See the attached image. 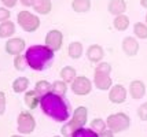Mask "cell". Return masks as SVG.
Instances as JSON below:
<instances>
[{"instance_id":"6da1fadb","label":"cell","mask_w":147,"mask_h":137,"mask_svg":"<svg viewBox=\"0 0 147 137\" xmlns=\"http://www.w3.org/2000/svg\"><path fill=\"white\" fill-rule=\"evenodd\" d=\"M40 106L45 115H48L57 122H65L69 119V106L62 96H58L54 92L44 95L40 100Z\"/></svg>"},{"instance_id":"7a4b0ae2","label":"cell","mask_w":147,"mask_h":137,"mask_svg":"<svg viewBox=\"0 0 147 137\" xmlns=\"http://www.w3.org/2000/svg\"><path fill=\"white\" fill-rule=\"evenodd\" d=\"M25 58L30 69L40 72L44 70V67H47L54 59V51L47 45H33L26 51Z\"/></svg>"},{"instance_id":"3957f363","label":"cell","mask_w":147,"mask_h":137,"mask_svg":"<svg viewBox=\"0 0 147 137\" xmlns=\"http://www.w3.org/2000/svg\"><path fill=\"white\" fill-rule=\"evenodd\" d=\"M87 118H88V110H87L84 106L77 107L76 110H74V112H73L71 119L66 125L62 126V129H61L62 136L71 137L78 129H81V128L85 126V124H87Z\"/></svg>"},{"instance_id":"277c9868","label":"cell","mask_w":147,"mask_h":137,"mask_svg":"<svg viewBox=\"0 0 147 137\" xmlns=\"http://www.w3.org/2000/svg\"><path fill=\"white\" fill-rule=\"evenodd\" d=\"M106 124L111 132L114 133H120V132H125L131 125V119L127 114L124 112H117V114H111L107 117Z\"/></svg>"},{"instance_id":"5b68a950","label":"cell","mask_w":147,"mask_h":137,"mask_svg":"<svg viewBox=\"0 0 147 137\" xmlns=\"http://www.w3.org/2000/svg\"><path fill=\"white\" fill-rule=\"evenodd\" d=\"M17 21H18L19 26L22 27L25 32H29V33L37 30L38 26H40V19L36 15L30 14L29 11H19Z\"/></svg>"},{"instance_id":"8992f818","label":"cell","mask_w":147,"mask_h":137,"mask_svg":"<svg viewBox=\"0 0 147 137\" xmlns=\"http://www.w3.org/2000/svg\"><path fill=\"white\" fill-rule=\"evenodd\" d=\"M36 128V121L30 112L22 111L18 115V132L21 134H30Z\"/></svg>"},{"instance_id":"52a82bcc","label":"cell","mask_w":147,"mask_h":137,"mask_svg":"<svg viewBox=\"0 0 147 137\" xmlns=\"http://www.w3.org/2000/svg\"><path fill=\"white\" fill-rule=\"evenodd\" d=\"M71 91L77 96H87L92 91V82L84 76H77L76 80L71 82Z\"/></svg>"},{"instance_id":"ba28073f","label":"cell","mask_w":147,"mask_h":137,"mask_svg":"<svg viewBox=\"0 0 147 137\" xmlns=\"http://www.w3.org/2000/svg\"><path fill=\"white\" fill-rule=\"evenodd\" d=\"M62 41H63V36L62 33L54 29V30H50L45 36V45L48 47L50 49H52L54 52L55 51H59L61 47H62Z\"/></svg>"},{"instance_id":"9c48e42d","label":"cell","mask_w":147,"mask_h":137,"mask_svg":"<svg viewBox=\"0 0 147 137\" xmlns=\"http://www.w3.org/2000/svg\"><path fill=\"white\" fill-rule=\"evenodd\" d=\"M109 99H110V102L114 103V104L125 103V100H127V89L120 84L111 86L110 88V93H109Z\"/></svg>"},{"instance_id":"30bf717a","label":"cell","mask_w":147,"mask_h":137,"mask_svg":"<svg viewBox=\"0 0 147 137\" xmlns=\"http://www.w3.org/2000/svg\"><path fill=\"white\" fill-rule=\"evenodd\" d=\"M111 84H113V80L110 77V74L95 72L94 85H95L98 89H100V91H109L110 88H111Z\"/></svg>"},{"instance_id":"8fae6325","label":"cell","mask_w":147,"mask_h":137,"mask_svg":"<svg viewBox=\"0 0 147 137\" xmlns=\"http://www.w3.org/2000/svg\"><path fill=\"white\" fill-rule=\"evenodd\" d=\"M24 48H25V40L19 39V37L10 39L6 43V52L10 55H19Z\"/></svg>"},{"instance_id":"7c38bea8","label":"cell","mask_w":147,"mask_h":137,"mask_svg":"<svg viewBox=\"0 0 147 137\" xmlns=\"http://www.w3.org/2000/svg\"><path fill=\"white\" fill-rule=\"evenodd\" d=\"M129 93H131L132 99L140 100L146 95V85L143 84L142 81H139V80H135L129 85Z\"/></svg>"},{"instance_id":"4fadbf2b","label":"cell","mask_w":147,"mask_h":137,"mask_svg":"<svg viewBox=\"0 0 147 137\" xmlns=\"http://www.w3.org/2000/svg\"><path fill=\"white\" fill-rule=\"evenodd\" d=\"M122 51L128 56H135L139 52V43L134 37H125L122 40Z\"/></svg>"},{"instance_id":"5bb4252c","label":"cell","mask_w":147,"mask_h":137,"mask_svg":"<svg viewBox=\"0 0 147 137\" xmlns=\"http://www.w3.org/2000/svg\"><path fill=\"white\" fill-rule=\"evenodd\" d=\"M103 56H105V51H103L102 47L98 45V44H92L87 49V58L92 63H99L103 59Z\"/></svg>"},{"instance_id":"9a60e30c","label":"cell","mask_w":147,"mask_h":137,"mask_svg":"<svg viewBox=\"0 0 147 137\" xmlns=\"http://www.w3.org/2000/svg\"><path fill=\"white\" fill-rule=\"evenodd\" d=\"M33 8L36 13L47 15V14H50L52 8L51 0H33Z\"/></svg>"},{"instance_id":"2e32d148","label":"cell","mask_w":147,"mask_h":137,"mask_svg":"<svg viewBox=\"0 0 147 137\" xmlns=\"http://www.w3.org/2000/svg\"><path fill=\"white\" fill-rule=\"evenodd\" d=\"M127 10V3L125 0H111L109 3V13L113 15H121Z\"/></svg>"},{"instance_id":"e0dca14e","label":"cell","mask_w":147,"mask_h":137,"mask_svg":"<svg viewBox=\"0 0 147 137\" xmlns=\"http://www.w3.org/2000/svg\"><path fill=\"white\" fill-rule=\"evenodd\" d=\"M15 33V25L11 21H4L0 23V39H8Z\"/></svg>"},{"instance_id":"ac0fdd59","label":"cell","mask_w":147,"mask_h":137,"mask_svg":"<svg viewBox=\"0 0 147 137\" xmlns=\"http://www.w3.org/2000/svg\"><path fill=\"white\" fill-rule=\"evenodd\" d=\"M40 100H41V98L37 95L36 91H28L25 93V103L30 110H34L40 104Z\"/></svg>"},{"instance_id":"d6986e66","label":"cell","mask_w":147,"mask_h":137,"mask_svg":"<svg viewBox=\"0 0 147 137\" xmlns=\"http://www.w3.org/2000/svg\"><path fill=\"white\" fill-rule=\"evenodd\" d=\"M29 88V80L26 77H19L13 82V91L15 93H22L26 92V89Z\"/></svg>"},{"instance_id":"ffe728a7","label":"cell","mask_w":147,"mask_h":137,"mask_svg":"<svg viewBox=\"0 0 147 137\" xmlns=\"http://www.w3.org/2000/svg\"><path fill=\"white\" fill-rule=\"evenodd\" d=\"M71 8L76 13H87L91 8V0H73Z\"/></svg>"},{"instance_id":"44dd1931","label":"cell","mask_w":147,"mask_h":137,"mask_svg":"<svg viewBox=\"0 0 147 137\" xmlns=\"http://www.w3.org/2000/svg\"><path fill=\"white\" fill-rule=\"evenodd\" d=\"M61 77H62V80H63L65 82L71 84V82L76 80L77 73H76V70H74L73 67H70V66H66V67H63V69L61 70Z\"/></svg>"},{"instance_id":"7402d4cb","label":"cell","mask_w":147,"mask_h":137,"mask_svg":"<svg viewBox=\"0 0 147 137\" xmlns=\"http://www.w3.org/2000/svg\"><path fill=\"white\" fill-rule=\"evenodd\" d=\"M114 27L117 29V30H120V32H124V30H127L129 26V18L127 17V15H124V14H121V15H117L114 18Z\"/></svg>"},{"instance_id":"603a6c76","label":"cell","mask_w":147,"mask_h":137,"mask_svg":"<svg viewBox=\"0 0 147 137\" xmlns=\"http://www.w3.org/2000/svg\"><path fill=\"white\" fill-rule=\"evenodd\" d=\"M34 91L37 92V95L40 96V98H43L44 95H47V93H50V92L52 91V84H50L48 81L41 80V81H38L37 84H36Z\"/></svg>"},{"instance_id":"cb8c5ba5","label":"cell","mask_w":147,"mask_h":137,"mask_svg":"<svg viewBox=\"0 0 147 137\" xmlns=\"http://www.w3.org/2000/svg\"><path fill=\"white\" fill-rule=\"evenodd\" d=\"M67 52H69V56H70L71 59L81 58V55H83V44H81V43H78V41L71 43L70 45H69Z\"/></svg>"},{"instance_id":"d4e9b609","label":"cell","mask_w":147,"mask_h":137,"mask_svg":"<svg viewBox=\"0 0 147 137\" xmlns=\"http://www.w3.org/2000/svg\"><path fill=\"white\" fill-rule=\"evenodd\" d=\"M52 92L55 95H58V96H62L63 98L65 95H66V92H67V82H65L63 80L55 81L52 84Z\"/></svg>"},{"instance_id":"484cf974","label":"cell","mask_w":147,"mask_h":137,"mask_svg":"<svg viewBox=\"0 0 147 137\" xmlns=\"http://www.w3.org/2000/svg\"><path fill=\"white\" fill-rule=\"evenodd\" d=\"M134 33H135V36H136L138 39L146 40L147 39V25H146V23H142V22L135 23Z\"/></svg>"},{"instance_id":"4316f807","label":"cell","mask_w":147,"mask_h":137,"mask_svg":"<svg viewBox=\"0 0 147 137\" xmlns=\"http://www.w3.org/2000/svg\"><path fill=\"white\" fill-rule=\"evenodd\" d=\"M106 128H107V124L103 119H100V118H95V119L91 121V129L95 130L96 133H100V132L106 130Z\"/></svg>"},{"instance_id":"83f0119b","label":"cell","mask_w":147,"mask_h":137,"mask_svg":"<svg viewBox=\"0 0 147 137\" xmlns=\"http://www.w3.org/2000/svg\"><path fill=\"white\" fill-rule=\"evenodd\" d=\"M71 137H99V133H96V132L92 130V129L81 128V129H78Z\"/></svg>"},{"instance_id":"f1b7e54d","label":"cell","mask_w":147,"mask_h":137,"mask_svg":"<svg viewBox=\"0 0 147 137\" xmlns=\"http://www.w3.org/2000/svg\"><path fill=\"white\" fill-rule=\"evenodd\" d=\"M14 66H15V69H17V70L24 72V70H25V67L28 66L26 58L25 56H22V55H15V58H14Z\"/></svg>"},{"instance_id":"f546056e","label":"cell","mask_w":147,"mask_h":137,"mask_svg":"<svg viewBox=\"0 0 147 137\" xmlns=\"http://www.w3.org/2000/svg\"><path fill=\"white\" fill-rule=\"evenodd\" d=\"M95 72L110 74V73H111V66H110L109 63H106V62H99V65L95 67Z\"/></svg>"},{"instance_id":"4dcf8cb0","label":"cell","mask_w":147,"mask_h":137,"mask_svg":"<svg viewBox=\"0 0 147 137\" xmlns=\"http://www.w3.org/2000/svg\"><path fill=\"white\" fill-rule=\"evenodd\" d=\"M138 115L142 121H147V102L143 103L142 106H139L138 108Z\"/></svg>"},{"instance_id":"1f68e13d","label":"cell","mask_w":147,"mask_h":137,"mask_svg":"<svg viewBox=\"0 0 147 137\" xmlns=\"http://www.w3.org/2000/svg\"><path fill=\"white\" fill-rule=\"evenodd\" d=\"M6 112V93L0 92V115Z\"/></svg>"},{"instance_id":"d6a6232c","label":"cell","mask_w":147,"mask_h":137,"mask_svg":"<svg viewBox=\"0 0 147 137\" xmlns=\"http://www.w3.org/2000/svg\"><path fill=\"white\" fill-rule=\"evenodd\" d=\"M10 11L7 10V8H4V7H0V22H4V21H8V18H10Z\"/></svg>"},{"instance_id":"836d02e7","label":"cell","mask_w":147,"mask_h":137,"mask_svg":"<svg viewBox=\"0 0 147 137\" xmlns=\"http://www.w3.org/2000/svg\"><path fill=\"white\" fill-rule=\"evenodd\" d=\"M99 137H114V132H111L110 129H106L99 133Z\"/></svg>"},{"instance_id":"e575fe53","label":"cell","mask_w":147,"mask_h":137,"mask_svg":"<svg viewBox=\"0 0 147 137\" xmlns=\"http://www.w3.org/2000/svg\"><path fill=\"white\" fill-rule=\"evenodd\" d=\"M1 3L6 6V8H11L17 4V0H1Z\"/></svg>"},{"instance_id":"d590c367","label":"cell","mask_w":147,"mask_h":137,"mask_svg":"<svg viewBox=\"0 0 147 137\" xmlns=\"http://www.w3.org/2000/svg\"><path fill=\"white\" fill-rule=\"evenodd\" d=\"M19 1H21V4H22V6H25V7L33 6V0H19Z\"/></svg>"},{"instance_id":"8d00e7d4","label":"cell","mask_w":147,"mask_h":137,"mask_svg":"<svg viewBox=\"0 0 147 137\" xmlns=\"http://www.w3.org/2000/svg\"><path fill=\"white\" fill-rule=\"evenodd\" d=\"M140 6L143 8H147V0H140Z\"/></svg>"},{"instance_id":"74e56055","label":"cell","mask_w":147,"mask_h":137,"mask_svg":"<svg viewBox=\"0 0 147 137\" xmlns=\"http://www.w3.org/2000/svg\"><path fill=\"white\" fill-rule=\"evenodd\" d=\"M11 137H22L21 134H15V136H11Z\"/></svg>"},{"instance_id":"f35d334b","label":"cell","mask_w":147,"mask_h":137,"mask_svg":"<svg viewBox=\"0 0 147 137\" xmlns=\"http://www.w3.org/2000/svg\"><path fill=\"white\" fill-rule=\"evenodd\" d=\"M146 25H147V15H146Z\"/></svg>"},{"instance_id":"ab89813d","label":"cell","mask_w":147,"mask_h":137,"mask_svg":"<svg viewBox=\"0 0 147 137\" xmlns=\"http://www.w3.org/2000/svg\"><path fill=\"white\" fill-rule=\"evenodd\" d=\"M54 137H61V136H54Z\"/></svg>"}]
</instances>
